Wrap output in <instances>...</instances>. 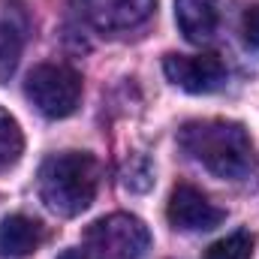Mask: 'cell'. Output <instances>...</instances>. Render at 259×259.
<instances>
[{
	"label": "cell",
	"instance_id": "8fae6325",
	"mask_svg": "<svg viewBox=\"0 0 259 259\" xmlns=\"http://www.w3.org/2000/svg\"><path fill=\"white\" fill-rule=\"evenodd\" d=\"M253 256V235L250 232H232L220 241H214L202 259H250Z\"/></svg>",
	"mask_w": 259,
	"mask_h": 259
},
{
	"label": "cell",
	"instance_id": "9c48e42d",
	"mask_svg": "<svg viewBox=\"0 0 259 259\" xmlns=\"http://www.w3.org/2000/svg\"><path fill=\"white\" fill-rule=\"evenodd\" d=\"M46 232L33 217L24 214H12L0 223V256L9 259H24L33 250H39Z\"/></svg>",
	"mask_w": 259,
	"mask_h": 259
},
{
	"label": "cell",
	"instance_id": "7c38bea8",
	"mask_svg": "<svg viewBox=\"0 0 259 259\" xmlns=\"http://www.w3.org/2000/svg\"><path fill=\"white\" fill-rule=\"evenodd\" d=\"M24 151V136L18 130V121L0 109V166H12Z\"/></svg>",
	"mask_w": 259,
	"mask_h": 259
},
{
	"label": "cell",
	"instance_id": "5bb4252c",
	"mask_svg": "<svg viewBox=\"0 0 259 259\" xmlns=\"http://www.w3.org/2000/svg\"><path fill=\"white\" fill-rule=\"evenodd\" d=\"M241 36L247 49H259V6H250L241 18Z\"/></svg>",
	"mask_w": 259,
	"mask_h": 259
},
{
	"label": "cell",
	"instance_id": "9a60e30c",
	"mask_svg": "<svg viewBox=\"0 0 259 259\" xmlns=\"http://www.w3.org/2000/svg\"><path fill=\"white\" fill-rule=\"evenodd\" d=\"M58 259H91V256H88L84 250H64Z\"/></svg>",
	"mask_w": 259,
	"mask_h": 259
},
{
	"label": "cell",
	"instance_id": "8992f818",
	"mask_svg": "<svg viewBox=\"0 0 259 259\" xmlns=\"http://www.w3.org/2000/svg\"><path fill=\"white\" fill-rule=\"evenodd\" d=\"M166 217L181 232H208V229L220 226L226 214L214 202H208V196L202 190H196L190 184H178L169 196Z\"/></svg>",
	"mask_w": 259,
	"mask_h": 259
},
{
	"label": "cell",
	"instance_id": "277c9868",
	"mask_svg": "<svg viewBox=\"0 0 259 259\" xmlns=\"http://www.w3.org/2000/svg\"><path fill=\"white\" fill-rule=\"evenodd\" d=\"M84 241L97 259H145L151 232L133 214H109L88 226Z\"/></svg>",
	"mask_w": 259,
	"mask_h": 259
},
{
	"label": "cell",
	"instance_id": "ba28073f",
	"mask_svg": "<svg viewBox=\"0 0 259 259\" xmlns=\"http://www.w3.org/2000/svg\"><path fill=\"white\" fill-rule=\"evenodd\" d=\"M223 15V0H175V21L190 42H208Z\"/></svg>",
	"mask_w": 259,
	"mask_h": 259
},
{
	"label": "cell",
	"instance_id": "3957f363",
	"mask_svg": "<svg viewBox=\"0 0 259 259\" xmlns=\"http://www.w3.org/2000/svg\"><path fill=\"white\" fill-rule=\"evenodd\" d=\"M24 94L46 118H66L78 109L81 75L66 64H39L30 69Z\"/></svg>",
	"mask_w": 259,
	"mask_h": 259
},
{
	"label": "cell",
	"instance_id": "5b68a950",
	"mask_svg": "<svg viewBox=\"0 0 259 259\" xmlns=\"http://www.w3.org/2000/svg\"><path fill=\"white\" fill-rule=\"evenodd\" d=\"M163 72L187 94H214L226 81V66L217 55H166Z\"/></svg>",
	"mask_w": 259,
	"mask_h": 259
},
{
	"label": "cell",
	"instance_id": "7a4b0ae2",
	"mask_svg": "<svg viewBox=\"0 0 259 259\" xmlns=\"http://www.w3.org/2000/svg\"><path fill=\"white\" fill-rule=\"evenodd\" d=\"M97 187L100 166L84 151L55 154L39 169V196L61 217H78L81 211H88L97 196Z\"/></svg>",
	"mask_w": 259,
	"mask_h": 259
},
{
	"label": "cell",
	"instance_id": "4fadbf2b",
	"mask_svg": "<svg viewBox=\"0 0 259 259\" xmlns=\"http://www.w3.org/2000/svg\"><path fill=\"white\" fill-rule=\"evenodd\" d=\"M151 184H154V169H151V163H148L145 157L130 160L127 169H124V187H127L130 193H145V190H151Z\"/></svg>",
	"mask_w": 259,
	"mask_h": 259
},
{
	"label": "cell",
	"instance_id": "6da1fadb",
	"mask_svg": "<svg viewBox=\"0 0 259 259\" xmlns=\"http://www.w3.org/2000/svg\"><path fill=\"white\" fill-rule=\"evenodd\" d=\"M178 145L217 178H244L253 169V142L235 121H187Z\"/></svg>",
	"mask_w": 259,
	"mask_h": 259
},
{
	"label": "cell",
	"instance_id": "52a82bcc",
	"mask_svg": "<svg viewBox=\"0 0 259 259\" xmlns=\"http://www.w3.org/2000/svg\"><path fill=\"white\" fill-rule=\"evenodd\" d=\"M157 0H78L84 18L106 30V33H121V30H133L139 27Z\"/></svg>",
	"mask_w": 259,
	"mask_h": 259
},
{
	"label": "cell",
	"instance_id": "30bf717a",
	"mask_svg": "<svg viewBox=\"0 0 259 259\" xmlns=\"http://www.w3.org/2000/svg\"><path fill=\"white\" fill-rule=\"evenodd\" d=\"M21 42H24V24L15 21L12 15H6L0 21V81H6L12 75L18 55H21Z\"/></svg>",
	"mask_w": 259,
	"mask_h": 259
}]
</instances>
